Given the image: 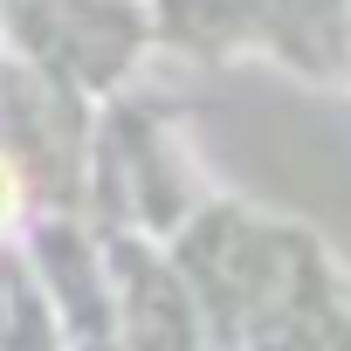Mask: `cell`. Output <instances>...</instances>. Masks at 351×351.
Returning <instances> with one entry per match:
<instances>
[{"instance_id": "cell-1", "label": "cell", "mask_w": 351, "mask_h": 351, "mask_svg": "<svg viewBox=\"0 0 351 351\" xmlns=\"http://www.w3.org/2000/svg\"><path fill=\"white\" fill-rule=\"evenodd\" d=\"M14 200H21V193H14V172H8V165H0V221H8V214H14Z\"/></svg>"}]
</instances>
